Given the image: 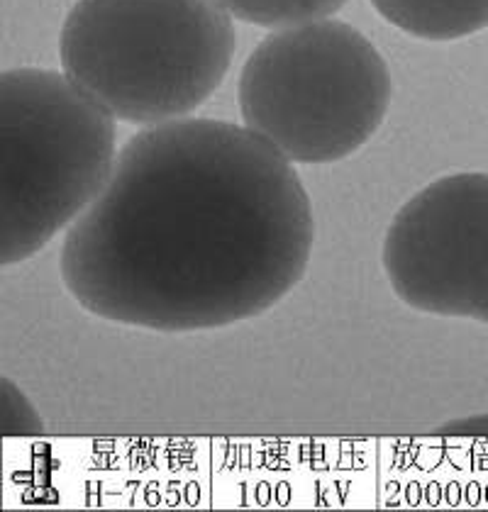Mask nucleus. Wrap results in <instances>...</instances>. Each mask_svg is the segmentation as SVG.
Returning <instances> with one entry per match:
<instances>
[{"mask_svg":"<svg viewBox=\"0 0 488 512\" xmlns=\"http://www.w3.org/2000/svg\"><path fill=\"white\" fill-rule=\"evenodd\" d=\"M315 215L296 169L249 127L181 118L137 132L66 230L59 274L86 313L203 332L279 305L308 271Z\"/></svg>","mask_w":488,"mask_h":512,"instance_id":"obj_1","label":"nucleus"},{"mask_svg":"<svg viewBox=\"0 0 488 512\" xmlns=\"http://www.w3.org/2000/svg\"><path fill=\"white\" fill-rule=\"evenodd\" d=\"M237 52L215 0H79L59 35L61 71L115 120L162 125L223 86Z\"/></svg>","mask_w":488,"mask_h":512,"instance_id":"obj_2","label":"nucleus"},{"mask_svg":"<svg viewBox=\"0 0 488 512\" xmlns=\"http://www.w3.org/2000/svg\"><path fill=\"white\" fill-rule=\"evenodd\" d=\"M115 118L64 71L0 74V266L42 252L113 176Z\"/></svg>","mask_w":488,"mask_h":512,"instance_id":"obj_3","label":"nucleus"},{"mask_svg":"<svg viewBox=\"0 0 488 512\" xmlns=\"http://www.w3.org/2000/svg\"><path fill=\"white\" fill-rule=\"evenodd\" d=\"M386 59L357 27L315 20L266 35L244 61V127L291 164H335L369 142L391 108Z\"/></svg>","mask_w":488,"mask_h":512,"instance_id":"obj_4","label":"nucleus"},{"mask_svg":"<svg viewBox=\"0 0 488 512\" xmlns=\"http://www.w3.org/2000/svg\"><path fill=\"white\" fill-rule=\"evenodd\" d=\"M381 264L408 308L488 325V171L442 176L403 203Z\"/></svg>","mask_w":488,"mask_h":512,"instance_id":"obj_5","label":"nucleus"},{"mask_svg":"<svg viewBox=\"0 0 488 512\" xmlns=\"http://www.w3.org/2000/svg\"><path fill=\"white\" fill-rule=\"evenodd\" d=\"M376 13L410 37L454 42L488 27V0H369Z\"/></svg>","mask_w":488,"mask_h":512,"instance_id":"obj_6","label":"nucleus"},{"mask_svg":"<svg viewBox=\"0 0 488 512\" xmlns=\"http://www.w3.org/2000/svg\"><path fill=\"white\" fill-rule=\"evenodd\" d=\"M230 18L269 30L305 25L340 13L347 0H215Z\"/></svg>","mask_w":488,"mask_h":512,"instance_id":"obj_7","label":"nucleus"},{"mask_svg":"<svg viewBox=\"0 0 488 512\" xmlns=\"http://www.w3.org/2000/svg\"><path fill=\"white\" fill-rule=\"evenodd\" d=\"M442 434H459V437H488V415L469 417V420L452 422V425H445Z\"/></svg>","mask_w":488,"mask_h":512,"instance_id":"obj_8","label":"nucleus"}]
</instances>
